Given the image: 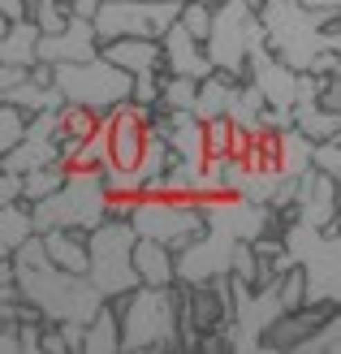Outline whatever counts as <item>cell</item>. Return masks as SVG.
Returning <instances> with one entry per match:
<instances>
[{
	"label": "cell",
	"mask_w": 341,
	"mask_h": 354,
	"mask_svg": "<svg viewBox=\"0 0 341 354\" xmlns=\"http://www.w3.org/2000/svg\"><path fill=\"white\" fill-rule=\"evenodd\" d=\"M0 13H5L9 22L13 17H26V0H0Z\"/></svg>",
	"instance_id": "cell-35"
},
{
	"label": "cell",
	"mask_w": 341,
	"mask_h": 354,
	"mask_svg": "<svg viewBox=\"0 0 341 354\" xmlns=\"http://www.w3.org/2000/svg\"><path fill=\"white\" fill-rule=\"evenodd\" d=\"M65 186V165H39L22 173V203H35V199H48L52 190Z\"/></svg>",
	"instance_id": "cell-22"
},
{
	"label": "cell",
	"mask_w": 341,
	"mask_h": 354,
	"mask_svg": "<svg viewBox=\"0 0 341 354\" xmlns=\"http://www.w3.org/2000/svg\"><path fill=\"white\" fill-rule=\"evenodd\" d=\"M39 238H44V251H48L52 268L86 277V234H78V229H44Z\"/></svg>",
	"instance_id": "cell-14"
},
{
	"label": "cell",
	"mask_w": 341,
	"mask_h": 354,
	"mask_svg": "<svg viewBox=\"0 0 341 354\" xmlns=\"http://www.w3.org/2000/svg\"><path fill=\"white\" fill-rule=\"evenodd\" d=\"M35 234V221H30V203H5L0 207V259H9L17 251V242H26Z\"/></svg>",
	"instance_id": "cell-21"
},
{
	"label": "cell",
	"mask_w": 341,
	"mask_h": 354,
	"mask_svg": "<svg viewBox=\"0 0 341 354\" xmlns=\"http://www.w3.org/2000/svg\"><path fill=\"white\" fill-rule=\"evenodd\" d=\"M100 57L113 61L125 74H142V69H160V39H142V35H130V39H109L100 44Z\"/></svg>",
	"instance_id": "cell-13"
},
{
	"label": "cell",
	"mask_w": 341,
	"mask_h": 354,
	"mask_svg": "<svg viewBox=\"0 0 341 354\" xmlns=\"http://www.w3.org/2000/svg\"><path fill=\"white\" fill-rule=\"evenodd\" d=\"M311 138L298 134L294 126L290 130H277V173L281 177H302L311 169Z\"/></svg>",
	"instance_id": "cell-19"
},
{
	"label": "cell",
	"mask_w": 341,
	"mask_h": 354,
	"mask_svg": "<svg viewBox=\"0 0 341 354\" xmlns=\"http://www.w3.org/2000/svg\"><path fill=\"white\" fill-rule=\"evenodd\" d=\"M160 69L165 74H182V78H203L212 74V61L203 52V39H194V35H186L182 26H169L165 35H160Z\"/></svg>",
	"instance_id": "cell-11"
},
{
	"label": "cell",
	"mask_w": 341,
	"mask_h": 354,
	"mask_svg": "<svg viewBox=\"0 0 341 354\" xmlns=\"http://www.w3.org/2000/svg\"><path fill=\"white\" fill-rule=\"evenodd\" d=\"M130 259H134L138 286H156V290L177 286V255H173V246L156 242V238H134V255Z\"/></svg>",
	"instance_id": "cell-12"
},
{
	"label": "cell",
	"mask_w": 341,
	"mask_h": 354,
	"mask_svg": "<svg viewBox=\"0 0 341 354\" xmlns=\"http://www.w3.org/2000/svg\"><path fill=\"white\" fill-rule=\"evenodd\" d=\"M255 44H268V35H264L259 13L246 0H221V5H212V26H208V39H203L212 69H221V74L242 82L246 57Z\"/></svg>",
	"instance_id": "cell-4"
},
{
	"label": "cell",
	"mask_w": 341,
	"mask_h": 354,
	"mask_svg": "<svg viewBox=\"0 0 341 354\" xmlns=\"http://www.w3.org/2000/svg\"><path fill=\"white\" fill-rule=\"evenodd\" d=\"M82 350L86 354H117L121 350V320L109 307V298L95 307V315L82 324Z\"/></svg>",
	"instance_id": "cell-16"
},
{
	"label": "cell",
	"mask_w": 341,
	"mask_h": 354,
	"mask_svg": "<svg viewBox=\"0 0 341 354\" xmlns=\"http://www.w3.org/2000/svg\"><path fill=\"white\" fill-rule=\"evenodd\" d=\"M182 0H100L91 9V26L95 39H130V35H142V39H160L173 22Z\"/></svg>",
	"instance_id": "cell-8"
},
{
	"label": "cell",
	"mask_w": 341,
	"mask_h": 354,
	"mask_svg": "<svg viewBox=\"0 0 341 354\" xmlns=\"http://www.w3.org/2000/svg\"><path fill=\"white\" fill-rule=\"evenodd\" d=\"M233 238L221 221H208V229L194 242H186L177 255V286H199V281H216L229 272V255H233Z\"/></svg>",
	"instance_id": "cell-9"
},
{
	"label": "cell",
	"mask_w": 341,
	"mask_h": 354,
	"mask_svg": "<svg viewBox=\"0 0 341 354\" xmlns=\"http://www.w3.org/2000/svg\"><path fill=\"white\" fill-rule=\"evenodd\" d=\"M177 26L194 39H208V26H212V5L203 0H182V9H177Z\"/></svg>",
	"instance_id": "cell-24"
},
{
	"label": "cell",
	"mask_w": 341,
	"mask_h": 354,
	"mask_svg": "<svg viewBox=\"0 0 341 354\" xmlns=\"http://www.w3.org/2000/svg\"><path fill=\"white\" fill-rule=\"evenodd\" d=\"M35 48H39V26L30 22V17H13L0 35V61L9 65H35Z\"/></svg>",
	"instance_id": "cell-18"
},
{
	"label": "cell",
	"mask_w": 341,
	"mask_h": 354,
	"mask_svg": "<svg viewBox=\"0 0 341 354\" xmlns=\"http://www.w3.org/2000/svg\"><path fill=\"white\" fill-rule=\"evenodd\" d=\"M233 86H238V78L221 74V69L203 74V78H199V91H194V117H199V121L225 117V113H229V100H233Z\"/></svg>",
	"instance_id": "cell-17"
},
{
	"label": "cell",
	"mask_w": 341,
	"mask_h": 354,
	"mask_svg": "<svg viewBox=\"0 0 341 354\" xmlns=\"http://www.w3.org/2000/svg\"><path fill=\"white\" fill-rule=\"evenodd\" d=\"M109 307L121 320V350L125 354H147V350H182L177 346V286H134Z\"/></svg>",
	"instance_id": "cell-1"
},
{
	"label": "cell",
	"mask_w": 341,
	"mask_h": 354,
	"mask_svg": "<svg viewBox=\"0 0 341 354\" xmlns=\"http://www.w3.org/2000/svg\"><path fill=\"white\" fill-rule=\"evenodd\" d=\"M22 134H26V113L13 109V104H0V156H5Z\"/></svg>",
	"instance_id": "cell-27"
},
{
	"label": "cell",
	"mask_w": 341,
	"mask_h": 354,
	"mask_svg": "<svg viewBox=\"0 0 341 354\" xmlns=\"http://www.w3.org/2000/svg\"><path fill=\"white\" fill-rule=\"evenodd\" d=\"M48 320H17V354H35L39 350V333Z\"/></svg>",
	"instance_id": "cell-28"
},
{
	"label": "cell",
	"mask_w": 341,
	"mask_h": 354,
	"mask_svg": "<svg viewBox=\"0 0 341 354\" xmlns=\"http://www.w3.org/2000/svg\"><path fill=\"white\" fill-rule=\"evenodd\" d=\"M0 104H13V109H22L26 117L30 113H48V109H61V91H57V86H44V82H35L30 74L22 78V82H17L13 86V91H5V95H0Z\"/></svg>",
	"instance_id": "cell-20"
},
{
	"label": "cell",
	"mask_w": 341,
	"mask_h": 354,
	"mask_svg": "<svg viewBox=\"0 0 341 354\" xmlns=\"http://www.w3.org/2000/svg\"><path fill=\"white\" fill-rule=\"evenodd\" d=\"M109 190L100 182V169H65V186L52 190L48 199L30 203V221L35 234L44 229H78V234H91V229L109 216Z\"/></svg>",
	"instance_id": "cell-3"
},
{
	"label": "cell",
	"mask_w": 341,
	"mask_h": 354,
	"mask_svg": "<svg viewBox=\"0 0 341 354\" xmlns=\"http://www.w3.org/2000/svg\"><path fill=\"white\" fill-rule=\"evenodd\" d=\"M203 5H221V0H203Z\"/></svg>",
	"instance_id": "cell-39"
},
{
	"label": "cell",
	"mask_w": 341,
	"mask_h": 354,
	"mask_svg": "<svg viewBox=\"0 0 341 354\" xmlns=\"http://www.w3.org/2000/svg\"><path fill=\"white\" fill-rule=\"evenodd\" d=\"M290 113H294V130L307 134L311 143H324V138H337L341 134V113L337 109H324L320 100H298Z\"/></svg>",
	"instance_id": "cell-15"
},
{
	"label": "cell",
	"mask_w": 341,
	"mask_h": 354,
	"mask_svg": "<svg viewBox=\"0 0 341 354\" xmlns=\"http://www.w3.org/2000/svg\"><path fill=\"white\" fill-rule=\"evenodd\" d=\"M130 229L138 238H156L182 251L186 242H194L208 229V216L199 212L194 194H169V190H142L134 199V212H130Z\"/></svg>",
	"instance_id": "cell-5"
},
{
	"label": "cell",
	"mask_w": 341,
	"mask_h": 354,
	"mask_svg": "<svg viewBox=\"0 0 341 354\" xmlns=\"http://www.w3.org/2000/svg\"><path fill=\"white\" fill-rule=\"evenodd\" d=\"M26 78V65H9V61H0V95L5 91H13L17 82Z\"/></svg>",
	"instance_id": "cell-32"
},
{
	"label": "cell",
	"mask_w": 341,
	"mask_h": 354,
	"mask_svg": "<svg viewBox=\"0 0 341 354\" xmlns=\"http://www.w3.org/2000/svg\"><path fill=\"white\" fill-rule=\"evenodd\" d=\"M311 169H320L324 177L341 182V134H337V138H324V143L311 147Z\"/></svg>",
	"instance_id": "cell-26"
},
{
	"label": "cell",
	"mask_w": 341,
	"mask_h": 354,
	"mask_svg": "<svg viewBox=\"0 0 341 354\" xmlns=\"http://www.w3.org/2000/svg\"><path fill=\"white\" fill-rule=\"evenodd\" d=\"M229 143H233V121L229 117L203 121V156H229Z\"/></svg>",
	"instance_id": "cell-25"
},
{
	"label": "cell",
	"mask_w": 341,
	"mask_h": 354,
	"mask_svg": "<svg viewBox=\"0 0 341 354\" xmlns=\"http://www.w3.org/2000/svg\"><path fill=\"white\" fill-rule=\"evenodd\" d=\"M307 9H333V13H341V0H302Z\"/></svg>",
	"instance_id": "cell-36"
},
{
	"label": "cell",
	"mask_w": 341,
	"mask_h": 354,
	"mask_svg": "<svg viewBox=\"0 0 341 354\" xmlns=\"http://www.w3.org/2000/svg\"><path fill=\"white\" fill-rule=\"evenodd\" d=\"M100 5V0H74V5H69V9H74V13H82V17H91V9Z\"/></svg>",
	"instance_id": "cell-37"
},
{
	"label": "cell",
	"mask_w": 341,
	"mask_h": 354,
	"mask_svg": "<svg viewBox=\"0 0 341 354\" xmlns=\"http://www.w3.org/2000/svg\"><path fill=\"white\" fill-rule=\"evenodd\" d=\"M13 277H17V294L48 324H57V320H82L86 324L95 315V307L104 303V294L91 286V277L61 272L52 263H44V268H13Z\"/></svg>",
	"instance_id": "cell-2"
},
{
	"label": "cell",
	"mask_w": 341,
	"mask_h": 354,
	"mask_svg": "<svg viewBox=\"0 0 341 354\" xmlns=\"http://www.w3.org/2000/svg\"><path fill=\"white\" fill-rule=\"evenodd\" d=\"M0 354H17V324L0 320Z\"/></svg>",
	"instance_id": "cell-33"
},
{
	"label": "cell",
	"mask_w": 341,
	"mask_h": 354,
	"mask_svg": "<svg viewBox=\"0 0 341 354\" xmlns=\"http://www.w3.org/2000/svg\"><path fill=\"white\" fill-rule=\"evenodd\" d=\"M39 350H44V354H69L57 324H44V333H39Z\"/></svg>",
	"instance_id": "cell-31"
},
{
	"label": "cell",
	"mask_w": 341,
	"mask_h": 354,
	"mask_svg": "<svg viewBox=\"0 0 341 354\" xmlns=\"http://www.w3.org/2000/svg\"><path fill=\"white\" fill-rule=\"evenodd\" d=\"M134 229L130 221H113L104 216L91 234H86V277H91V286L104 294V298H117L125 290L138 286L134 277Z\"/></svg>",
	"instance_id": "cell-7"
},
{
	"label": "cell",
	"mask_w": 341,
	"mask_h": 354,
	"mask_svg": "<svg viewBox=\"0 0 341 354\" xmlns=\"http://www.w3.org/2000/svg\"><path fill=\"white\" fill-rule=\"evenodd\" d=\"M100 52L95 39V26L91 17L82 13H69V22L52 35H39V48H35V61H48V65H61V61H86Z\"/></svg>",
	"instance_id": "cell-10"
},
{
	"label": "cell",
	"mask_w": 341,
	"mask_h": 354,
	"mask_svg": "<svg viewBox=\"0 0 341 354\" xmlns=\"http://www.w3.org/2000/svg\"><path fill=\"white\" fill-rule=\"evenodd\" d=\"M5 26H9V17H5V13H0V35H5Z\"/></svg>",
	"instance_id": "cell-38"
},
{
	"label": "cell",
	"mask_w": 341,
	"mask_h": 354,
	"mask_svg": "<svg viewBox=\"0 0 341 354\" xmlns=\"http://www.w3.org/2000/svg\"><path fill=\"white\" fill-rule=\"evenodd\" d=\"M61 337H65V350L69 354H82V320H57Z\"/></svg>",
	"instance_id": "cell-30"
},
{
	"label": "cell",
	"mask_w": 341,
	"mask_h": 354,
	"mask_svg": "<svg viewBox=\"0 0 341 354\" xmlns=\"http://www.w3.org/2000/svg\"><path fill=\"white\" fill-rule=\"evenodd\" d=\"M194 91H199V78L165 74L160 78V109H190L194 113Z\"/></svg>",
	"instance_id": "cell-23"
},
{
	"label": "cell",
	"mask_w": 341,
	"mask_h": 354,
	"mask_svg": "<svg viewBox=\"0 0 341 354\" xmlns=\"http://www.w3.org/2000/svg\"><path fill=\"white\" fill-rule=\"evenodd\" d=\"M324 48L333 52V57H341V17H333V22L324 26Z\"/></svg>",
	"instance_id": "cell-34"
},
{
	"label": "cell",
	"mask_w": 341,
	"mask_h": 354,
	"mask_svg": "<svg viewBox=\"0 0 341 354\" xmlns=\"http://www.w3.org/2000/svg\"><path fill=\"white\" fill-rule=\"evenodd\" d=\"M52 86L61 91L65 104H82L91 113H113L117 104L130 100V74L104 61L100 52L86 61H61L52 65Z\"/></svg>",
	"instance_id": "cell-6"
},
{
	"label": "cell",
	"mask_w": 341,
	"mask_h": 354,
	"mask_svg": "<svg viewBox=\"0 0 341 354\" xmlns=\"http://www.w3.org/2000/svg\"><path fill=\"white\" fill-rule=\"evenodd\" d=\"M22 199V173H5L0 169V207Z\"/></svg>",
	"instance_id": "cell-29"
}]
</instances>
